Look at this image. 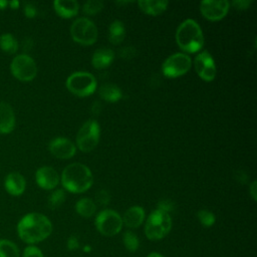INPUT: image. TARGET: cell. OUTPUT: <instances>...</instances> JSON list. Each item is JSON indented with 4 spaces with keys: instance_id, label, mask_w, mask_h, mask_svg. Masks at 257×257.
I'll list each match as a JSON object with an SVG mask.
<instances>
[{
    "instance_id": "1",
    "label": "cell",
    "mask_w": 257,
    "mask_h": 257,
    "mask_svg": "<svg viewBox=\"0 0 257 257\" xmlns=\"http://www.w3.org/2000/svg\"><path fill=\"white\" fill-rule=\"evenodd\" d=\"M17 233L23 242L33 245L42 242L50 236L52 233V224L50 220L41 213H28L19 220Z\"/></svg>"
},
{
    "instance_id": "2",
    "label": "cell",
    "mask_w": 257,
    "mask_h": 257,
    "mask_svg": "<svg viewBox=\"0 0 257 257\" xmlns=\"http://www.w3.org/2000/svg\"><path fill=\"white\" fill-rule=\"evenodd\" d=\"M60 180L66 191L78 194L87 191L92 186L93 176L87 166L72 163L64 168Z\"/></svg>"
},
{
    "instance_id": "3",
    "label": "cell",
    "mask_w": 257,
    "mask_h": 257,
    "mask_svg": "<svg viewBox=\"0 0 257 257\" xmlns=\"http://www.w3.org/2000/svg\"><path fill=\"white\" fill-rule=\"evenodd\" d=\"M176 42L179 47L188 53H195L204 45L202 28L194 19H186L176 30Z\"/></svg>"
},
{
    "instance_id": "4",
    "label": "cell",
    "mask_w": 257,
    "mask_h": 257,
    "mask_svg": "<svg viewBox=\"0 0 257 257\" xmlns=\"http://www.w3.org/2000/svg\"><path fill=\"white\" fill-rule=\"evenodd\" d=\"M172 225L173 223L170 214L156 209L146 220L145 235L152 241L161 240L170 233Z\"/></svg>"
},
{
    "instance_id": "5",
    "label": "cell",
    "mask_w": 257,
    "mask_h": 257,
    "mask_svg": "<svg viewBox=\"0 0 257 257\" xmlns=\"http://www.w3.org/2000/svg\"><path fill=\"white\" fill-rule=\"evenodd\" d=\"M65 84L70 92L81 97L92 94L97 86L95 76L86 71L73 72L67 77Z\"/></svg>"
},
{
    "instance_id": "6",
    "label": "cell",
    "mask_w": 257,
    "mask_h": 257,
    "mask_svg": "<svg viewBox=\"0 0 257 257\" xmlns=\"http://www.w3.org/2000/svg\"><path fill=\"white\" fill-rule=\"evenodd\" d=\"M72 39L82 45L93 44L98 36L96 25L86 17H80L73 21L70 26Z\"/></svg>"
},
{
    "instance_id": "7",
    "label": "cell",
    "mask_w": 257,
    "mask_h": 257,
    "mask_svg": "<svg viewBox=\"0 0 257 257\" xmlns=\"http://www.w3.org/2000/svg\"><path fill=\"white\" fill-rule=\"evenodd\" d=\"M94 224L96 230L106 237L117 235L123 226L120 215L111 209H104L100 211L95 217Z\"/></svg>"
},
{
    "instance_id": "8",
    "label": "cell",
    "mask_w": 257,
    "mask_h": 257,
    "mask_svg": "<svg viewBox=\"0 0 257 257\" xmlns=\"http://www.w3.org/2000/svg\"><path fill=\"white\" fill-rule=\"evenodd\" d=\"M100 137V126L95 119L86 120L76 135L77 148L83 153H89L97 146Z\"/></svg>"
},
{
    "instance_id": "9",
    "label": "cell",
    "mask_w": 257,
    "mask_h": 257,
    "mask_svg": "<svg viewBox=\"0 0 257 257\" xmlns=\"http://www.w3.org/2000/svg\"><path fill=\"white\" fill-rule=\"evenodd\" d=\"M192 66L191 57L184 52H176L165 59L162 72L168 78H175L186 74Z\"/></svg>"
},
{
    "instance_id": "10",
    "label": "cell",
    "mask_w": 257,
    "mask_h": 257,
    "mask_svg": "<svg viewBox=\"0 0 257 257\" xmlns=\"http://www.w3.org/2000/svg\"><path fill=\"white\" fill-rule=\"evenodd\" d=\"M12 75L21 81H31L37 74V65L34 59L28 54L16 55L10 63Z\"/></svg>"
},
{
    "instance_id": "11",
    "label": "cell",
    "mask_w": 257,
    "mask_h": 257,
    "mask_svg": "<svg viewBox=\"0 0 257 257\" xmlns=\"http://www.w3.org/2000/svg\"><path fill=\"white\" fill-rule=\"evenodd\" d=\"M194 66L197 74L205 81H212L214 80L217 72L215 60L212 54L207 51L203 50L194 59Z\"/></svg>"
},
{
    "instance_id": "12",
    "label": "cell",
    "mask_w": 257,
    "mask_h": 257,
    "mask_svg": "<svg viewBox=\"0 0 257 257\" xmlns=\"http://www.w3.org/2000/svg\"><path fill=\"white\" fill-rule=\"evenodd\" d=\"M230 8V2L227 0H204L200 3L202 15L211 21H217L224 18Z\"/></svg>"
},
{
    "instance_id": "13",
    "label": "cell",
    "mask_w": 257,
    "mask_h": 257,
    "mask_svg": "<svg viewBox=\"0 0 257 257\" xmlns=\"http://www.w3.org/2000/svg\"><path fill=\"white\" fill-rule=\"evenodd\" d=\"M48 150L57 159L66 160L72 158L76 153L75 145L67 138L57 137L50 141Z\"/></svg>"
},
{
    "instance_id": "14",
    "label": "cell",
    "mask_w": 257,
    "mask_h": 257,
    "mask_svg": "<svg viewBox=\"0 0 257 257\" xmlns=\"http://www.w3.org/2000/svg\"><path fill=\"white\" fill-rule=\"evenodd\" d=\"M35 180L40 188L44 190H52L59 184L60 177L52 167L43 166L37 169Z\"/></svg>"
},
{
    "instance_id": "15",
    "label": "cell",
    "mask_w": 257,
    "mask_h": 257,
    "mask_svg": "<svg viewBox=\"0 0 257 257\" xmlns=\"http://www.w3.org/2000/svg\"><path fill=\"white\" fill-rule=\"evenodd\" d=\"M15 127V113L12 106L6 102H0V134H10Z\"/></svg>"
},
{
    "instance_id": "16",
    "label": "cell",
    "mask_w": 257,
    "mask_h": 257,
    "mask_svg": "<svg viewBox=\"0 0 257 257\" xmlns=\"http://www.w3.org/2000/svg\"><path fill=\"white\" fill-rule=\"evenodd\" d=\"M4 187L11 196H20L24 193L26 188L25 178L18 172L9 173L5 178Z\"/></svg>"
},
{
    "instance_id": "17",
    "label": "cell",
    "mask_w": 257,
    "mask_h": 257,
    "mask_svg": "<svg viewBox=\"0 0 257 257\" xmlns=\"http://www.w3.org/2000/svg\"><path fill=\"white\" fill-rule=\"evenodd\" d=\"M145 217H146V213L143 207L133 206L124 212L121 219H122V224L125 227L135 229V228H139L144 223Z\"/></svg>"
},
{
    "instance_id": "18",
    "label": "cell",
    "mask_w": 257,
    "mask_h": 257,
    "mask_svg": "<svg viewBox=\"0 0 257 257\" xmlns=\"http://www.w3.org/2000/svg\"><path fill=\"white\" fill-rule=\"evenodd\" d=\"M114 51L108 47L96 49L91 57V64L96 69H103L110 65L114 59Z\"/></svg>"
},
{
    "instance_id": "19",
    "label": "cell",
    "mask_w": 257,
    "mask_h": 257,
    "mask_svg": "<svg viewBox=\"0 0 257 257\" xmlns=\"http://www.w3.org/2000/svg\"><path fill=\"white\" fill-rule=\"evenodd\" d=\"M55 12L62 18H71L77 15L79 4L75 0H55L53 2Z\"/></svg>"
},
{
    "instance_id": "20",
    "label": "cell",
    "mask_w": 257,
    "mask_h": 257,
    "mask_svg": "<svg viewBox=\"0 0 257 257\" xmlns=\"http://www.w3.org/2000/svg\"><path fill=\"white\" fill-rule=\"evenodd\" d=\"M138 4L141 10L146 14L157 16L167 9L169 2L166 0H141Z\"/></svg>"
},
{
    "instance_id": "21",
    "label": "cell",
    "mask_w": 257,
    "mask_h": 257,
    "mask_svg": "<svg viewBox=\"0 0 257 257\" xmlns=\"http://www.w3.org/2000/svg\"><path fill=\"white\" fill-rule=\"evenodd\" d=\"M98 94L102 99L108 102H116L122 96L121 89L116 84L110 82L102 84L98 89Z\"/></svg>"
},
{
    "instance_id": "22",
    "label": "cell",
    "mask_w": 257,
    "mask_h": 257,
    "mask_svg": "<svg viewBox=\"0 0 257 257\" xmlns=\"http://www.w3.org/2000/svg\"><path fill=\"white\" fill-rule=\"evenodd\" d=\"M125 37V27L120 20H114L108 28V39L112 44H119Z\"/></svg>"
},
{
    "instance_id": "23",
    "label": "cell",
    "mask_w": 257,
    "mask_h": 257,
    "mask_svg": "<svg viewBox=\"0 0 257 257\" xmlns=\"http://www.w3.org/2000/svg\"><path fill=\"white\" fill-rule=\"evenodd\" d=\"M75 210L79 216L89 218L94 215L96 211V204L90 198H81L76 202Z\"/></svg>"
},
{
    "instance_id": "24",
    "label": "cell",
    "mask_w": 257,
    "mask_h": 257,
    "mask_svg": "<svg viewBox=\"0 0 257 257\" xmlns=\"http://www.w3.org/2000/svg\"><path fill=\"white\" fill-rule=\"evenodd\" d=\"M18 41L11 33H3L0 35V48L2 51L13 54L18 50Z\"/></svg>"
},
{
    "instance_id": "25",
    "label": "cell",
    "mask_w": 257,
    "mask_h": 257,
    "mask_svg": "<svg viewBox=\"0 0 257 257\" xmlns=\"http://www.w3.org/2000/svg\"><path fill=\"white\" fill-rule=\"evenodd\" d=\"M20 251L17 245L7 239L0 240V257H19Z\"/></svg>"
},
{
    "instance_id": "26",
    "label": "cell",
    "mask_w": 257,
    "mask_h": 257,
    "mask_svg": "<svg viewBox=\"0 0 257 257\" xmlns=\"http://www.w3.org/2000/svg\"><path fill=\"white\" fill-rule=\"evenodd\" d=\"M122 242L125 249L130 252H136L140 247V239L132 231H125L123 233Z\"/></svg>"
},
{
    "instance_id": "27",
    "label": "cell",
    "mask_w": 257,
    "mask_h": 257,
    "mask_svg": "<svg viewBox=\"0 0 257 257\" xmlns=\"http://www.w3.org/2000/svg\"><path fill=\"white\" fill-rule=\"evenodd\" d=\"M66 195L62 189L54 190L48 197V207L52 210L60 207L65 201Z\"/></svg>"
},
{
    "instance_id": "28",
    "label": "cell",
    "mask_w": 257,
    "mask_h": 257,
    "mask_svg": "<svg viewBox=\"0 0 257 257\" xmlns=\"http://www.w3.org/2000/svg\"><path fill=\"white\" fill-rule=\"evenodd\" d=\"M197 218L199 220V222L204 226V227H212L215 222H216V217L215 215L208 210H199L197 213Z\"/></svg>"
},
{
    "instance_id": "29",
    "label": "cell",
    "mask_w": 257,
    "mask_h": 257,
    "mask_svg": "<svg viewBox=\"0 0 257 257\" xmlns=\"http://www.w3.org/2000/svg\"><path fill=\"white\" fill-rule=\"evenodd\" d=\"M103 8V2L100 0H88L82 6V11L86 15H94Z\"/></svg>"
},
{
    "instance_id": "30",
    "label": "cell",
    "mask_w": 257,
    "mask_h": 257,
    "mask_svg": "<svg viewBox=\"0 0 257 257\" xmlns=\"http://www.w3.org/2000/svg\"><path fill=\"white\" fill-rule=\"evenodd\" d=\"M95 200L100 206H106L109 203L110 200V194L107 190L101 189L99 190L95 195Z\"/></svg>"
},
{
    "instance_id": "31",
    "label": "cell",
    "mask_w": 257,
    "mask_h": 257,
    "mask_svg": "<svg viewBox=\"0 0 257 257\" xmlns=\"http://www.w3.org/2000/svg\"><path fill=\"white\" fill-rule=\"evenodd\" d=\"M22 257H44V255L38 247L34 245H28L24 249Z\"/></svg>"
},
{
    "instance_id": "32",
    "label": "cell",
    "mask_w": 257,
    "mask_h": 257,
    "mask_svg": "<svg viewBox=\"0 0 257 257\" xmlns=\"http://www.w3.org/2000/svg\"><path fill=\"white\" fill-rule=\"evenodd\" d=\"M157 209L169 214L170 212H172L174 210V203H173L172 200H169V199L160 200L159 203H158Z\"/></svg>"
},
{
    "instance_id": "33",
    "label": "cell",
    "mask_w": 257,
    "mask_h": 257,
    "mask_svg": "<svg viewBox=\"0 0 257 257\" xmlns=\"http://www.w3.org/2000/svg\"><path fill=\"white\" fill-rule=\"evenodd\" d=\"M137 50L134 46H124L119 50V56L123 59H132L136 56Z\"/></svg>"
},
{
    "instance_id": "34",
    "label": "cell",
    "mask_w": 257,
    "mask_h": 257,
    "mask_svg": "<svg viewBox=\"0 0 257 257\" xmlns=\"http://www.w3.org/2000/svg\"><path fill=\"white\" fill-rule=\"evenodd\" d=\"M251 0H235L232 2V5L237 10H246L251 5Z\"/></svg>"
},
{
    "instance_id": "35",
    "label": "cell",
    "mask_w": 257,
    "mask_h": 257,
    "mask_svg": "<svg viewBox=\"0 0 257 257\" xmlns=\"http://www.w3.org/2000/svg\"><path fill=\"white\" fill-rule=\"evenodd\" d=\"M37 10L32 3H26L24 6V14L27 18H33L36 16Z\"/></svg>"
},
{
    "instance_id": "36",
    "label": "cell",
    "mask_w": 257,
    "mask_h": 257,
    "mask_svg": "<svg viewBox=\"0 0 257 257\" xmlns=\"http://www.w3.org/2000/svg\"><path fill=\"white\" fill-rule=\"evenodd\" d=\"M66 246H67V249H68L69 251H74V250L78 249V247H79L78 239H77L75 236H70V237L67 239Z\"/></svg>"
},
{
    "instance_id": "37",
    "label": "cell",
    "mask_w": 257,
    "mask_h": 257,
    "mask_svg": "<svg viewBox=\"0 0 257 257\" xmlns=\"http://www.w3.org/2000/svg\"><path fill=\"white\" fill-rule=\"evenodd\" d=\"M249 195L253 201L257 200V182L253 181L249 186Z\"/></svg>"
},
{
    "instance_id": "38",
    "label": "cell",
    "mask_w": 257,
    "mask_h": 257,
    "mask_svg": "<svg viewBox=\"0 0 257 257\" xmlns=\"http://www.w3.org/2000/svg\"><path fill=\"white\" fill-rule=\"evenodd\" d=\"M99 108H100V103L98 101H95L92 105V112H94V113L99 112Z\"/></svg>"
},
{
    "instance_id": "39",
    "label": "cell",
    "mask_w": 257,
    "mask_h": 257,
    "mask_svg": "<svg viewBox=\"0 0 257 257\" xmlns=\"http://www.w3.org/2000/svg\"><path fill=\"white\" fill-rule=\"evenodd\" d=\"M8 5H10V7L13 9H17L19 6V1H17V0L10 1V2H8Z\"/></svg>"
},
{
    "instance_id": "40",
    "label": "cell",
    "mask_w": 257,
    "mask_h": 257,
    "mask_svg": "<svg viewBox=\"0 0 257 257\" xmlns=\"http://www.w3.org/2000/svg\"><path fill=\"white\" fill-rule=\"evenodd\" d=\"M8 6V1L6 0H0V9H5Z\"/></svg>"
},
{
    "instance_id": "41",
    "label": "cell",
    "mask_w": 257,
    "mask_h": 257,
    "mask_svg": "<svg viewBox=\"0 0 257 257\" xmlns=\"http://www.w3.org/2000/svg\"><path fill=\"white\" fill-rule=\"evenodd\" d=\"M147 257H164V256L161 255V254L158 253V252H151Z\"/></svg>"
},
{
    "instance_id": "42",
    "label": "cell",
    "mask_w": 257,
    "mask_h": 257,
    "mask_svg": "<svg viewBox=\"0 0 257 257\" xmlns=\"http://www.w3.org/2000/svg\"><path fill=\"white\" fill-rule=\"evenodd\" d=\"M89 250H90V248H89L88 246H85V247H84V251H89Z\"/></svg>"
}]
</instances>
